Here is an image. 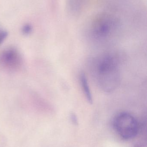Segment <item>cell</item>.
<instances>
[{"label":"cell","instance_id":"1","mask_svg":"<svg viewBox=\"0 0 147 147\" xmlns=\"http://www.w3.org/2000/svg\"><path fill=\"white\" fill-rule=\"evenodd\" d=\"M92 71L98 84L104 91L112 92L119 86L121 78L119 63L113 55L105 54L94 59Z\"/></svg>","mask_w":147,"mask_h":147},{"label":"cell","instance_id":"2","mask_svg":"<svg viewBox=\"0 0 147 147\" xmlns=\"http://www.w3.org/2000/svg\"><path fill=\"white\" fill-rule=\"evenodd\" d=\"M118 26V22L115 17L106 13H102L94 18L91 31L94 38L97 39H104L116 31Z\"/></svg>","mask_w":147,"mask_h":147},{"label":"cell","instance_id":"3","mask_svg":"<svg viewBox=\"0 0 147 147\" xmlns=\"http://www.w3.org/2000/svg\"><path fill=\"white\" fill-rule=\"evenodd\" d=\"M113 125L118 134L125 140H130L137 135L139 123L136 118L127 112H121L113 120Z\"/></svg>","mask_w":147,"mask_h":147},{"label":"cell","instance_id":"4","mask_svg":"<svg viewBox=\"0 0 147 147\" xmlns=\"http://www.w3.org/2000/svg\"><path fill=\"white\" fill-rule=\"evenodd\" d=\"M22 64L20 53L14 47H8L0 53V66L11 72L20 69Z\"/></svg>","mask_w":147,"mask_h":147},{"label":"cell","instance_id":"5","mask_svg":"<svg viewBox=\"0 0 147 147\" xmlns=\"http://www.w3.org/2000/svg\"><path fill=\"white\" fill-rule=\"evenodd\" d=\"M79 82L87 102L90 104H92L93 102V96L87 77L84 72H81L79 75Z\"/></svg>","mask_w":147,"mask_h":147},{"label":"cell","instance_id":"6","mask_svg":"<svg viewBox=\"0 0 147 147\" xmlns=\"http://www.w3.org/2000/svg\"><path fill=\"white\" fill-rule=\"evenodd\" d=\"M7 36V32L3 30H0V45L3 43Z\"/></svg>","mask_w":147,"mask_h":147},{"label":"cell","instance_id":"7","mask_svg":"<svg viewBox=\"0 0 147 147\" xmlns=\"http://www.w3.org/2000/svg\"><path fill=\"white\" fill-rule=\"evenodd\" d=\"M32 27L30 25H25L22 28V32L24 34H29L32 31Z\"/></svg>","mask_w":147,"mask_h":147},{"label":"cell","instance_id":"8","mask_svg":"<svg viewBox=\"0 0 147 147\" xmlns=\"http://www.w3.org/2000/svg\"><path fill=\"white\" fill-rule=\"evenodd\" d=\"M70 119L72 122L74 124H78V119L77 116L74 113H71L70 115Z\"/></svg>","mask_w":147,"mask_h":147}]
</instances>
